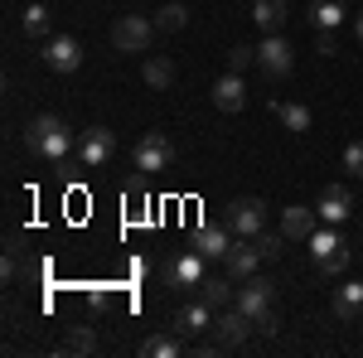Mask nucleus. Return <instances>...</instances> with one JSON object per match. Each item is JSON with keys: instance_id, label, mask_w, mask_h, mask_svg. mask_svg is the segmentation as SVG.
I'll return each mask as SVG.
<instances>
[{"instance_id": "f257e3e1", "label": "nucleus", "mask_w": 363, "mask_h": 358, "mask_svg": "<svg viewBox=\"0 0 363 358\" xmlns=\"http://www.w3.org/2000/svg\"><path fill=\"white\" fill-rule=\"evenodd\" d=\"M25 145H29V155H39V160L58 165V160H68V150H73V136H68V126L58 121L54 111H39V116H34V121L25 126Z\"/></svg>"}, {"instance_id": "f03ea898", "label": "nucleus", "mask_w": 363, "mask_h": 358, "mask_svg": "<svg viewBox=\"0 0 363 358\" xmlns=\"http://www.w3.org/2000/svg\"><path fill=\"white\" fill-rule=\"evenodd\" d=\"M155 39V20L145 15H116L112 20V49L116 54H145Z\"/></svg>"}, {"instance_id": "7ed1b4c3", "label": "nucleus", "mask_w": 363, "mask_h": 358, "mask_svg": "<svg viewBox=\"0 0 363 358\" xmlns=\"http://www.w3.org/2000/svg\"><path fill=\"white\" fill-rule=\"evenodd\" d=\"M223 223L238 233V237H257V233L267 228V203L252 198V194H242V198H233V203L223 208Z\"/></svg>"}, {"instance_id": "20e7f679", "label": "nucleus", "mask_w": 363, "mask_h": 358, "mask_svg": "<svg viewBox=\"0 0 363 358\" xmlns=\"http://www.w3.org/2000/svg\"><path fill=\"white\" fill-rule=\"evenodd\" d=\"M174 165V140L165 131H145L136 145V169L140 174H160V169Z\"/></svg>"}, {"instance_id": "39448f33", "label": "nucleus", "mask_w": 363, "mask_h": 358, "mask_svg": "<svg viewBox=\"0 0 363 358\" xmlns=\"http://www.w3.org/2000/svg\"><path fill=\"white\" fill-rule=\"evenodd\" d=\"M257 68H262L267 78H286V73L296 68V44L281 39V34H267L262 49H257Z\"/></svg>"}, {"instance_id": "423d86ee", "label": "nucleus", "mask_w": 363, "mask_h": 358, "mask_svg": "<svg viewBox=\"0 0 363 358\" xmlns=\"http://www.w3.org/2000/svg\"><path fill=\"white\" fill-rule=\"evenodd\" d=\"M160 276H165V286H199L208 276V257L203 252H179L160 267Z\"/></svg>"}, {"instance_id": "0eeeda50", "label": "nucleus", "mask_w": 363, "mask_h": 358, "mask_svg": "<svg viewBox=\"0 0 363 358\" xmlns=\"http://www.w3.org/2000/svg\"><path fill=\"white\" fill-rule=\"evenodd\" d=\"M233 242H238V233H233L228 223H203V228H194V237H189V247L203 252L208 262H223Z\"/></svg>"}, {"instance_id": "6e6552de", "label": "nucleus", "mask_w": 363, "mask_h": 358, "mask_svg": "<svg viewBox=\"0 0 363 358\" xmlns=\"http://www.w3.org/2000/svg\"><path fill=\"white\" fill-rule=\"evenodd\" d=\"M213 330H218V349H238V344L257 330V320H252V315H242L238 305H228V310H218V315H213Z\"/></svg>"}, {"instance_id": "1a4fd4ad", "label": "nucleus", "mask_w": 363, "mask_h": 358, "mask_svg": "<svg viewBox=\"0 0 363 358\" xmlns=\"http://www.w3.org/2000/svg\"><path fill=\"white\" fill-rule=\"evenodd\" d=\"M272 296H277V286H272V281H257V276H247V281H242V286H238V310H242V315H252V320H262V315H267V310H272Z\"/></svg>"}, {"instance_id": "9d476101", "label": "nucleus", "mask_w": 363, "mask_h": 358, "mask_svg": "<svg viewBox=\"0 0 363 358\" xmlns=\"http://www.w3.org/2000/svg\"><path fill=\"white\" fill-rule=\"evenodd\" d=\"M116 150V136L107 131V126H87L83 140H78V160H83L87 169H97V165H107V155Z\"/></svg>"}, {"instance_id": "9b49d317", "label": "nucleus", "mask_w": 363, "mask_h": 358, "mask_svg": "<svg viewBox=\"0 0 363 358\" xmlns=\"http://www.w3.org/2000/svg\"><path fill=\"white\" fill-rule=\"evenodd\" d=\"M257 262H262V247L252 242V237H242V242H233L223 257V272L233 276V281H247L252 272H257Z\"/></svg>"}, {"instance_id": "f8f14e48", "label": "nucleus", "mask_w": 363, "mask_h": 358, "mask_svg": "<svg viewBox=\"0 0 363 358\" xmlns=\"http://www.w3.org/2000/svg\"><path fill=\"white\" fill-rule=\"evenodd\" d=\"M44 63H49L54 73H73V68L83 63V44L68 39V34H58V39H49V49H44Z\"/></svg>"}, {"instance_id": "ddd939ff", "label": "nucleus", "mask_w": 363, "mask_h": 358, "mask_svg": "<svg viewBox=\"0 0 363 358\" xmlns=\"http://www.w3.org/2000/svg\"><path fill=\"white\" fill-rule=\"evenodd\" d=\"M315 218H320L315 208H306V203H291V208L281 213V233H286L291 242H310V237H315Z\"/></svg>"}, {"instance_id": "4468645a", "label": "nucleus", "mask_w": 363, "mask_h": 358, "mask_svg": "<svg viewBox=\"0 0 363 358\" xmlns=\"http://www.w3.org/2000/svg\"><path fill=\"white\" fill-rule=\"evenodd\" d=\"M213 107H218V111H242V107H247L242 73H223V78L213 83Z\"/></svg>"}, {"instance_id": "2eb2a0df", "label": "nucleus", "mask_w": 363, "mask_h": 358, "mask_svg": "<svg viewBox=\"0 0 363 358\" xmlns=\"http://www.w3.org/2000/svg\"><path fill=\"white\" fill-rule=\"evenodd\" d=\"M208 325H213V305H203V301L174 310V320H169V330H174V334H199V330H208Z\"/></svg>"}, {"instance_id": "dca6fc26", "label": "nucleus", "mask_w": 363, "mask_h": 358, "mask_svg": "<svg viewBox=\"0 0 363 358\" xmlns=\"http://www.w3.org/2000/svg\"><path fill=\"white\" fill-rule=\"evenodd\" d=\"M349 208H354V194L339 189V184H330V189L320 194V203H315V213H320L325 223H344V218H349Z\"/></svg>"}, {"instance_id": "f3484780", "label": "nucleus", "mask_w": 363, "mask_h": 358, "mask_svg": "<svg viewBox=\"0 0 363 358\" xmlns=\"http://www.w3.org/2000/svg\"><path fill=\"white\" fill-rule=\"evenodd\" d=\"M199 301L213 305V315H218V310H228V305L238 301V286H228L218 276H203V281H199Z\"/></svg>"}, {"instance_id": "a211bd4d", "label": "nucleus", "mask_w": 363, "mask_h": 358, "mask_svg": "<svg viewBox=\"0 0 363 358\" xmlns=\"http://www.w3.org/2000/svg\"><path fill=\"white\" fill-rule=\"evenodd\" d=\"M252 20H257V29H262V34H281V25L291 20V10H286V0H257Z\"/></svg>"}, {"instance_id": "6ab92c4d", "label": "nucleus", "mask_w": 363, "mask_h": 358, "mask_svg": "<svg viewBox=\"0 0 363 358\" xmlns=\"http://www.w3.org/2000/svg\"><path fill=\"white\" fill-rule=\"evenodd\" d=\"M184 354V334H150L140 344V358H179Z\"/></svg>"}, {"instance_id": "aec40b11", "label": "nucleus", "mask_w": 363, "mask_h": 358, "mask_svg": "<svg viewBox=\"0 0 363 358\" xmlns=\"http://www.w3.org/2000/svg\"><path fill=\"white\" fill-rule=\"evenodd\" d=\"M344 15H349V10H344V0H315L306 20L315 29H339V20H344Z\"/></svg>"}, {"instance_id": "412c9836", "label": "nucleus", "mask_w": 363, "mask_h": 358, "mask_svg": "<svg viewBox=\"0 0 363 358\" xmlns=\"http://www.w3.org/2000/svg\"><path fill=\"white\" fill-rule=\"evenodd\" d=\"M140 78H145V87H155V92H165V87H174V63L169 58H145V68H140Z\"/></svg>"}, {"instance_id": "4be33fe9", "label": "nucleus", "mask_w": 363, "mask_h": 358, "mask_svg": "<svg viewBox=\"0 0 363 358\" xmlns=\"http://www.w3.org/2000/svg\"><path fill=\"white\" fill-rule=\"evenodd\" d=\"M359 310H363V286L359 281H344V286L335 291V315L339 320H354Z\"/></svg>"}, {"instance_id": "5701e85b", "label": "nucleus", "mask_w": 363, "mask_h": 358, "mask_svg": "<svg viewBox=\"0 0 363 358\" xmlns=\"http://www.w3.org/2000/svg\"><path fill=\"white\" fill-rule=\"evenodd\" d=\"M277 116H281V126H286V131H296V136L310 131V111L301 107V102H277Z\"/></svg>"}, {"instance_id": "b1692460", "label": "nucleus", "mask_w": 363, "mask_h": 358, "mask_svg": "<svg viewBox=\"0 0 363 358\" xmlns=\"http://www.w3.org/2000/svg\"><path fill=\"white\" fill-rule=\"evenodd\" d=\"M63 354H97V334H92V325L68 330V339H63Z\"/></svg>"}, {"instance_id": "393cba45", "label": "nucleus", "mask_w": 363, "mask_h": 358, "mask_svg": "<svg viewBox=\"0 0 363 358\" xmlns=\"http://www.w3.org/2000/svg\"><path fill=\"white\" fill-rule=\"evenodd\" d=\"M184 25H189V10H184V5H165V10L155 15V29H160V34H179Z\"/></svg>"}, {"instance_id": "a878e982", "label": "nucleus", "mask_w": 363, "mask_h": 358, "mask_svg": "<svg viewBox=\"0 0 363 358\" xmlns=\"http://www.w3.org/2000/svg\"><path fill=\"white\" fill-rule=\"evenodd\" d=\"M20 25H25L29 39H44V34H49V10H44V5H29L25 15H20Z\"/></svg>"}, {"instance_id": "bb28decb", "label": "nucleus", "mask_w": 363, "mask_h": 358, "mask_svg": "<svg viewBox=\"0 0 363 358\" xmlns=\"http://www.w3.org/2000/svg\"><path fill=\"white\" fill-rule=\"evenodd\" d=\"M344 267H349V247H344V242H339L335 252H325V257H315V272L320 276H339Z\"/></svg>"}, {"instance_id": "cd10ccee", "label": "nucleus", "mask_w": 363, "mask_h": 358, "mask_svg": "<svg viewBox=\"0 0 363 358\" xmlns=\"http://www.w3.org/2000/svg\"><path fill=\"white\" fill-rule=\"evenodd\" d=\"M252 63H257V49H247V44H233L228 49V73H247Z\"/></svg>"}, {"instance_id": "c85d7f7f", "label": "nucleus", "mask_w": 363, "mask_h": 358, "mask_svg": "<svg viewBox=\"0 0 363 358\" xmlns=\"http://www.w3.org/2000/svg\"><path fill=\"white\" fill-rule=\"evenodd\" d=\"M339 247V233L335 228H315V237H310V257H325V252Z\"/></svg>"}, {"instance_id": "c756f323", "label": "nucleus", "mask_w": 363, "mask_h": 358, "mask_svg": "<svg viewBox=\"0 0 363 358\" xmlns=\"http://www.w3.org/2000/svg\"><path fill=\"white\" fill-rule=\"evenodd\" d=\"M344 169H349V174H363V140H354V145L344 150Z\"/></svg>"}, {"instance_id": "7c9ffc66", "label": "nucleus", "mask_w": 363, "mask_h": 358, "mask_svg": "<svg viewBox=\"0 0 363 358\" xmlns=\"http://www.w3.org/2000/svg\"><path fill=\"white\" fill-rule=\"evenodd\" d=\"M315 54H320V58H335V54H339V44H335V34H330V29H320V39H315Z\"/></svg>"}, {"instance_id": "2f4dec72", "label": "nucleus", "mask_w": 363, "mask_h": 358, "mask_svg": "<svg viewBox=\"0 0 363 358\" xmlns=\"http://www.w3.org/2000/svg\"><path fill=\"white\" fill-rule=\"evenodd\" d=\"M257 330H262V334H277V330H281V320H277V315H272V310H267V315L257 320Z\"/></svg>"}, {"instance_id": "473e14b6", "label": "nucleus", "mask_w": 363, "mask_h": 358, "mask_svg": "<svg viewBox=\"0 0 363 358\" xmlns=\"http://www.w3.org/2000/svg\"><path fill=\"white\" fill-rule=\"evenodd\" d=\"M354 34H359V44H363V15H359V20H354Z\"/></svg>"}]
</instances>
